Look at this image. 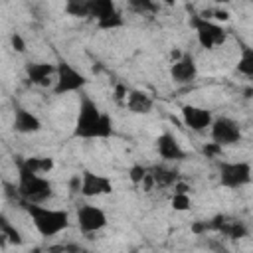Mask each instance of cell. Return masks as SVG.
Listing matches in <instances>:
<instances>
[{"mask_svg":"<svg viewBox=\"0 0 253 253\" xmlns=\"http://www.w3.org/2000/svg\"><path fill=\"white\" fill-rule=\"evenodd\" d=\"M182 121L184 125L190 128V130H196V132H204L210 128L213 117L208 109L204 107H196V105H184L182 107Z\"/></svg>","mask_w":253,"mask_h":253,"instance_id":"10","label":"cell"},{"mask_svg":"<svg viewBox=\"0 0 253 253\" xmlns=\"http://www.w3.org/2000/svg\"><path fill=\"white\" fill-rule=\"evenodd\" d=\"M198 75V65H196V59L194 55L190 53H182L176 61H172L170 65V77L176 81V83H192Z\"/></svg>","mask_w":253,"mask_h":253,"instance_id":"11","label":"cell"},{"mask_svg":"<svg viewBox=\"0 0 253 253\" xmlns=\"http://www.w3.org/2000/svg\"><path fill=\"white\" fill-rule=\"evenodd\" d=\"M87 8H89V18H93L95 22L117 10L113 0H87Z\"/></svg>","mask_w":253,"mask_h":253,"instance_id":"18","label":"cell"},{"mask_svg":"<svg viewBox=\"0 0 253 253\" xmlns=\"http://www.w3.org/2000/svg\"><path fill=\"white\" fill-rule=\"evenodd\" d=\"M18 196L28 204H43L53 196V184L40 174L30 172L18 162Z\"/></svg>","mask_w":253,"mask_h":253,"instance_id":"3","label":"cell"},{"mask_svg":"<svg viewBox=\"0 0 253 253\" xmlns=\"http://www.w3.org/2000/svg\"><path fill=\"white\" fill-rule=\"evenodd\" d=\"M22 208L30 215L34 227L42 237H55L69 227V213L65 210L45 208L43 204H28L22 202Z\"/></svg>","mask_w":253,"mask_h":253,"instance_id":"2","label":"cell"},{"mask_svg":"<svg viewBox=\"0 0 253 253\" xmlns=\"http://www.w3.org/2000/svg\"><path fill=\"white\" fill-rule=\"evenodd\" d=\"M107 213L93 206V204H81L77 208V225L81 229V233L89 235V233H97L101 229L107 227Z\"/></svg>","mask_w":253,"mask_h":253,"instance_id":"8","label":"cell"},{"mask_svg":"<svg viewBox=\"0 0 253 253\" xmlns=\"http://www.w3.org/2000/svg\"><path fill=\"white\" fill-rule=\"evenodd\" d=\"M87 83H89L87 75L83 71H79L67 59H59L55 63V77H53V87H51V91L55 95L81 93L87 87Z\"/></svg>","mask_w":253,"mask_h":253,"instance_id":"4","label":"cell"},{"mask_svg":"<svg viewBox=\"0 0 253 253\" xmlns=\"http://www.w3.org/2000/svg\"><path fill=\"white\" fill-rule=\"evenodd\" d=\"M126 93H128V89H126L125 85H117V89H115V99H117L119 103H125V101H126Z\"/></svg>","mask_w":253,"mask_h":253,"instance_id":"28","label":"cell"},{"mask_svg":"<svg viewBox=\"0 0 253 253\" xmlns=\"http://www.w3.org/2000/svg\"><path fill=\"white\" fill-rule=\"evenodd\" d=\"M210 134H211V142L223 148V146L237 144L241 140V126L237 125V121L229 117H217L210 125Z\"/></svg>","mask_w":253,"mask_h":253,"instance_id":"7","label":"cell"},{"mask_svg":"<svg viewBox=\"0 0 253 253\" xmlns=\"http://www.w3.org/2000/svg\"><path fill=\"white\" fill-rule=\"evenodd\" d=\"M65 12L75 18H89V8L85 0H71L65 4Z\"/></svg>","mask_w":253,"mask_h":253,"instance_id":"22","label":"cell"},{"mask_svg":"<svg viewBox=\"0 0 253 253\" xmlns=\"http://www.w3.org/2000/svg\"><path fill=\"white\" fill-rule=\"evenodd\" d=\"M156 150H158V156L164 160H184L186 158V150L180 146L178 138L172 132H162L156 138Z\"/></svg>","mask_w":253,"mask_h":253,"instance_id":"14","label":"cell"},{"mask_svg":"<svg viewBox=\"0 0 253 253\" xmlns=\"http://www.w3.org/2000/svg\"><path fill=\"white\" fill-rule=\"evenodd\" d=\"M148 172H150L152 184L158 188H172L180 180L178 172L172 168H166V166H154V168H148Z\"/></svg>","mask_w":253,"mask_h":253,"instance_id":"16","label":"cell"},{"mask_svg":"<svg viewBox=\"0 0 253 253\" xmlns=\"http://www.w3.org/2000/svg\"><path fill=\"white\" fill-rule=\"evenodd\" d=\"M170 206H172V210H176V211H186V210H190V206H192L190 194H174L172 200H170Z\"/></svg>","mask_w":253,"mask_h":253,"instance_id":"23","label":"cell"},{"mask_svg":"<svg viewBox=\"0 0 253 253\" xmlns=\"http://www.w3.org/2000/svg\"><path fill=\"white\" fill-rule=\"evenodd\" d=\"M190 26L196 30V38H198L200 45L206 49H215V47L223 45L227 40V32L217 22L202 18L200 14H194L190 18Z\"/></svg>","mask_w":253,"mask_h":253,"instance_id":"5","label":"cell"},{"mask_svg":"<svg viewBox=\"0 0 253 253\" xmlns=\"http://www.w3.org/2000/svg\"><path fill=\"white\" fill-rule=\"evenodd\" d=\"M10 43H12V49H14V51H18V53H24V51H26V42H24V38H22L18 32H14V34L10 36Z\"/></svg>","mask_w":253,"mask_h":253,"instance_id":"26","label":"cell"},{"mask_svg":"<svg viewBox=\"0 0 253 253\" xmlns=\"http://www.w3.org/2000/svg\"><path fill=\"white\" fill-rule=\"evenodd\" d=\"M213 18L215 20H221V22H227L229 20V14L225 10H213Z\"/></svg>","mask_w":253,"mask_h":253,"instance_id":"29","label":"cell"},{"mask_svg":"<svg viewBox=\"0 0 253 253\" xmlns=\"http://www.w3.org/2000/svg\"><path fill=\"white\" fill-rule=\"evenodd\" d=\"M128 6L132 8V10H136V12H140V14H154L156 10H158V4H154V2H150V0H130L128 2Z\"/></svg>","mask_w":253,"mask_h":253,"instance_id":"24","label":"cell"},{"mask_svg":"<svg viewBox=\"0 0 253 253\" xmlns=\"http://www.w3.org/2000/svg\"><path fill=\"white\" fill-rule=\"evenodd\" d=\"M125 26V18H123V14L119 12V10H115L113 14H109V16H105V18H101V20H97V28L99 30H117V28H123Z\"/></svg>","mask_w":253,"mask_h":253,"instance_id":"21","label":"cell"},{"mask_svg":"<svg viewBox=\"0 0 253 253\" xmlns=\"http://www.w3.org/2000/svg\"><path fill=\"white\" fill-rule=\"evenodd\" d=\"M79 109L75 117L73 136L77 138H109L113 134V119L85 93H79Z\"/></svg>","mask_w":253,"mask_h":253,"instance_id":"1","label":"cell"},{"mask_svg":"<svg viewBox=\"0 0 253 253\" xmlns=\"http://www.w3.org/2000/svg\"><path fill=\"white\" fill-rule=\"evenodd\" d=\"M12 128L16 132H20V134H34V132H40L42 130V121L32 111L16 105L14 119H12Z\"/></svg>","mask_w":253,"mask_h":253,"instance_id":"13","label":"cell"},{"mask_svg":"<svg viewBox=\"0 0 253 253\" xmlns=\"http://www.w3.org/2000/svg\"><path fill=\"white\" fill-rule=\"evenodd\" d=\"M146 176H148V168L142 166V164H132L130 170H128V178H130V182L136 184V186L142 184Z\"/></svg>","mask_w":253,"mask_h":253,"instance_id":"25","label":"cell"},{"mask_svg":"<svg viewBox=\"0 0 253 253\" xmlns=\"http://www.w3.org/2000/svg\"><path fill=\"white\" fill-rule=\"evenodd\" d=\"M113 192V182L109 176L85 170L81 174V186H79V194L85 198H99V196H107Z\"/></svg>","mask_w":253,"mask_h":253,"instance_id":"9","label":"cell"},{"mask_svg":"<svg viewBox=\"0 0 253 253\" xmlns=\"http://www.w3.org/2000/svg\"><path fill=\"white\" fill-rule=\"evenodd\" d=\"M237 73L245 77H253V49L249 45H243L241 55L237 59Z\"/></svg>","mask_w":253,"mask_h":253,"instance_id":"20","label":"cell"},{"mask_svg":"<svg viewBox=\"0 0 253 253\" xmlns=\"http://www.w3.org/2000/svg\"><path fill=\"white\" fill-rule=\"evenodd\" d=\"M217 172H219V184L223 188L237 190L251 182V164L245 160H239V162L221 160L217 164Z\"/></svg>","mask_w":253,"mask_h":253,"instance_id":"6","label":"cell"},{"mask_svg":"<svg viewBox=\"0 0 253 253\" xmlns=\"http://www.w3.org/2000/svg\"><path fill=\"white\" fill-rule=\"evenodd\" d=\"M0 237L6 239V241L12 243V245H22V243H24V237H22L20 229H18L4 213H0Z\"/></svg>","mask_w":253,"mask_h":253,"instance_id":"17","label":"cell"},{"mask_svg":"<svg viewBox=\"0 0 253 253\" xmlns=\"http://www.w3.org/2000/svg\"><path fill=\"white\" fill-rule=\"evenodd\" d=\"M204 154L210 156V158H217V156L221 154V146L215 144V142H208V144L204 146Z\"/></svg>","mask_w":253,"mask_h":253,"instance_id":"27","label":"cell"},{"mask_svg":"<svg viewBox=\"0 0 253 253\" xmlns=\"http://www.w3.org/2000/svg\"><path fill=\"white\" fill-rule=\"evenodd\" d=\"M126 109L134 115H148L154 107V99L146 93V91H140V89H130L126 93V101H125Z\"/></svg>","mask_w":253,"mask_h":253,"instance_id":"15","label":"cell"},{"mask_svg":"<svg viewBox=\"0 0 253 253\" xmlns=\"http://www.w3.org/2000/svg\"><path fill=\"white\" fill-rule=\"evenodd\" d=\"M26 77L32 85L47 87L55 77V65L47 61H30L26 63Z\"/></svg>","mask_w":253,"mask_h":253,"instance_id":"12","label":"cell"},{"mask_svg":"<svg viewBox=\"0 0 253 253\" xmlns=\"http://www.w3.org/2000/svg\"><path fill=\"white\" fill-rule=\"evenodd\" d=\"M20 164H22L24 168H28L30 172L40 174V176L47 174V172L53 168V160H51V158H43V156H32V158H24V160H20Z\"/></svg>","mask_w":253,"mask_h":253,"instance_id":"19","label":"cell"}]
</instances>
